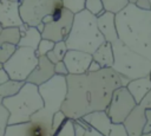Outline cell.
Instances as JSON below:
<instances>
[{
  "label": "cell",
  "mask_w": 151,
  "mask_h": 136,
  "mask_svg": "<svg viewBox=\"0 0 151 136\" xmlns=\"http://www.w3.org/2000/svg\"><path fill=\"white\" fill-rule=\"evenodd\" d=\"M85 9H87L92 14L99 17L101 13L105 12V6H104L103 0H86Z\"/></svg>",
  "instance_id": "obj_25"
},
{
  "label": "cell",
  "mask_w": 151,
  "mask_h": 136,
  "mask_svg": "<svg viewBox=\"0 0 151 136\" xmlns=\"http://www.w3.org/2000/svg\"><path fill=\"white\" fill-rule=\"evenodd\" d=\"M39 56L37 51L31 47L18 46L12 57L4 63V69L13 80L26 82L31 72L38 64Z\"/></svg>",
  "instance_id": "obj_6"
},
{
  "label": "cell",
  "mask_w": 151,
  "mask_h": 136,
  "mask_svg": "<svg viewBox=\"0 0 151 136\" xmlns=\"http://www.w3.org/2000/svg\"><path fill=\"white\" fill-rule=\"evenodd\" d=\"M73 19H74V13H72L71 11L65 8L60 19L44 24L45 27H44V31L41 32L42 38L53 40L54 43L66 40V38L70 34V31L72 28Z\"/></svg>",
  "instance_id": "obj_11"
},
{
  "label": "cell",
  "mask_w": 151,
  "mask_h": 136,
  "mask_svg": "<svg viewBox=\"0 0 151 136\" xmlns=\"http://www.w3.org/2000/svg\"><path fill=\"white\" fill-rule=\"evenodd\" d=\"M139 105H142L144 109H151V90L146 93V96L140 101Z\"/></svg>",
  "instance_id": "obj_35"
},
{
  "label": "cell",
  "mask_w": 151,
  "mask_h": 136,
  "mask_svg": "<svg viewBox=\"0 0 151 136\" xmlns=\"http://www.w3.org/2000/svg\"><path fill=\"white\" fill-rule=\"evenodd\" d=\"M22 24L20 2L0 0V27H20Z\"/></svg>",
  "instance_id": "obj_14"
},
{
  "label": "cell",
  "mask_w": 151,
  "mask_h": 136,
  "mask_svg": "<svg viewBox=\"0 0 151 136\" xmlns=\"http://www.w3.org/2000/svg\"><path fill=\"white\" fill-rule=\"evenodd\" d=\"M129 2H136V0H129Z\"/></svg>",
  "instance_id": "obj_41"
},
{
  "label": "cell",
  "mask_w": 151,
  "mask_h": 136,
  "mask_svg": "<svg viewBox=\"0 0 151 136\" xmlns=\"http://www.w3.org/2000/svg\"><path fill=\"white\" fill-rule=\"evenodd\" d=\"M12 1H18V2H20L21 0H12Z\"/></svg>",
  "instance_id": "obj_42"
},
{
  "label": "cell",
  "mask_w": 151,
  "mask_h": 136,
  "mask_svg": "<svg viewBox=\"0 0 151 136\" xmlns=\"http://www.w3.org/2000/svg\"><path fill=\"white\" fill-rule=\"evenodd\" d=\"M106 40L98 27V17L83 9L74 14L72 28L65 43L68 50H79L93 53Z\"/></svg>",
  "instance_id": "obj_3"
},
{
  "label": "cell",
  "mask_w": 151,
  "mask_h": 136,
  "mask_svg": "<svg viewBox=\"0 0 151 136\" xmlns=\"http://www.w3.org/2000/svg\"><path fill=\"white\" fill-rule=\"evenodd\" d=\"M54 41L53 40H50V39H46V38H42L37 47V54L38 56H46L53 47H54Z\"/></svg>",
  "instance_id": "obj_31"
},
{
  "label": "cell",
  "mask_w": 151,
  "mask_h": 136,
  "mask_svg": "<svg viewBox=\"0 0 151 136\" xmlns=\"http://www.w3.org/2000/svg\"><path fill=\"white\" fill-rule=\"evenodd\" d=\"M145 125H144V130L143 134L150 132L151 131V109H145Z\"/></svg>",
  "instance_id": "obj_33"
},
{
  "label": "cell",
  "mask_w": 151,
  "mask_h": 136,
  "mask_svg": "<svg viewBox=\"0 0 151 136\" xmlns=\"http://www.w3.org/2000/svg\"><path fill=\"white\" fill-rule=\"evenodd\" d=\"M67 51H68V48H67V45H66L65 40L57 41L54 44V47L46 54V57L53 64H55V63H58V61H60V60L64 59V57H65V54H66Z\"/></svg>",
  "instance_id": "obj_23"
},
{
  "label": "cell",
  "mask_w": 151,
  "mask_h": 136,
  "mask_svg": "<svg viewBox=\"0 0 151 136\" xmlns=\"http://www.w3.org/2000/svg\"><path fill=\"white\" fill-rule=\"evenodd\" d=\"M8 119H9L8 110L2 104H0V136H5L7 127L9 125L8 124Z\"/></svg>",
  "instance_id": "obj_30"
},
{
  "label": "cell",
  "mask_w": 151,
  "mask_h": 136,
  "mask_svg": "<svg viewBox=\"0 0 151 136\" xmlns=\"http://www.w3.org/2000/svg\"><path fill=\"white\" fill-rule=\"evenodd\" d=\"M84 136H104L103 134H100L98 130H96L94 128H88L86 131H85V134H84Z\"/></svg>",
  "instance_id": "obj_37"
},
{
  "label": "cell",
  "mask_w": 151,
  "mask_h": 136,
  "mask_svg": "<svg viewBox=\"0 0 151 136\" xmlns=\"http://www.w3.org/2000/svg\"><path fill=\"white\" fill-rule=\"evenodd\" d=\"M17 47L18 45H14V44H8V43L0 44V63L1 64L6 63L15 52Z\"/></svg>",
  "instance_id": "obj_26"
},
{
  "label": "cell",
  "mask_w": 151,
  "mask_h": 136,
  "mask_svg": "<svg viewBox=\"0 0 151 136\" xmlns=\"http://www.w3.org/2000/svg\"><path fill=\"white\" fill-rule=\"evenodd\" d=\"M92 57H93V60H96L101 67H112L114 61L112 44L109 41H105L92 53Z\"/></svg>",
  "instance_id": "obj_20"
},
{
  "label": "cell",
  "mask_w": 151,
  "mask_h": 136,
  "mask_svg": "<svg viewBox=\"0 0 151 136\" xmlns=\"http://www.w3.org/2000/svg\"><path fill=\"white\" fill-rule=\"evenodd\" d=\"M85 122L90 124V127L98 130L104 136H129L127 131L123 123H114L109 117L105 110L103 111H93L91 114L81 117Z\"/></svg>",
  "instance_id": "obj_10"
},
{
  "label": "cell",
  "mask_w": 151,
  "mask_h": 136,
  "mask_svg": "<svg viewBox=\"0 0 151 136\" xmlns=\"http://www.w3.org/2000/svg\"><path fill=\"white\" fill-rule=\"evenodd\" d=\"M67 96L61 110L68 118L78 119L93 111H103L110 104L113 91L126 86L130 79L112 67L96 72L67 75Z\"/></svg>",
  "instance_id": "obj_1"
},
{
  "label": "cell",
  "mask_w": 151,
  "mask_h": 136,
  "mask_svg": "<svg viewBox=\"0 0 151 136\" xmlns=\"http://www.w3.org/2000/svg\"><path fill=\"white\" fill-rule=\"evenodd\" d=\"M21 38V31L19 27H0V44H14L18 45Z\"/></svg>",
  "instance_id": "obj_21"
},
{
  "label": "cell",
  "mask_w": 151,
  "mask_h": 136,
  "mask_svg": "<svg viewBox=\"0 0 151 136\" xmlns=\"http://www.w3.org/2000/svg\"><path fill=\"white\" fill-rule=\"evenodd\" d=\"M54 72H55V75H60V76H67V75H70L68 73V70H67V67H66V65L64 63V60H60V61H58V63L54 64Z\"/></svg>",
  "instance_id": "obj_32"
},
{
  "label": "cell",
  "mask_w": 151,
  "mask_h": 136,
  "mask_svg": "<svg viewBox=\"0 0 151 136\" xmlns=\"http://www.w3.org/2000/svg\"><path fill=\"white\" fill-rule=\"evenodd\" d=\"M11 78H9V75L7 73V71L2 67V69H0V84H4V83H6V82H8Z\"/></svg>",
  "instance_id": "obj_36"
},
{
  "label": "cell",
  "mask_w": 151,
  "mask_h": 136,
  "mask_svg": "<svg viewBox=\"0 0 151 136\" xmlns=\"http://www.w3.org/2000/svg\"><path fill=\"white\" fill-rule=\"evenodd\" d=\"M98 27L106 41L112 44L118 39V32L116 26V13L109 11L101 13L98 17Z\"/></svg>",
  "instance_id": "obj_17"
},
{
  "label": "cell",
  "mask_w": 151,
  "mask_h": 136,
  "mask_svg": "<svg viewBox=\"0 0 151 136\" xmlns=\"http://www.w3.org/2000/svg\"><path fill=\"white\" fill-rule=\"evenodd\" d=\"M100 69H103V67L96 60H92L91 64H90V66H88V71L87 72H96V71H99Z\"/></svg>",
  "instance_id": "obj_38"
},
{
  "label": "cell",
  "mask_w": 151,
  "mask_h": 136,
  "mask_svg": "<svg viewBox=\"0 0 151 136\" xmlns=\"http://www.w3.org/2000/svg\"><path fill=\"white\" fill-rule=\"evenodd\" d=\"M64 7L71 11L72 13H79L83 9H85L86 0H63Z\"/></svg>",
  "instance_id": "obj_28"
},
{
  "label": "cell",
  "mask_w": 151,
  "mask_h": 136,
  "mask_svg": "<svg viewBox=\"0 0 151 136\" xmlns=\"http://www.w3.org/2000/svg\"><path fill=\"white\" fill-rule=\"evenodd\" d=\"M39 93L44 101L42 110L48 115H54L61 110V106L67 96V79L66 76L54 75L47 82L38 86Z\"/></svg>",
  "instance_id": "obj_7"
},
{
  "label": "cell",
  "mask_w": 151,
  "mask_h": 136,
  "mask_svg": "<svg viewBox=\"0 0 151 136\" xmlns=\"http://www.w3.org/2000/svg\"><path fill=\"white\" fill-rule=\"evenodd\" d=\"M66 119H67V116L65 115V112H64L63 110H59V111H57V112L53 115V117H52V127H51V132H52V135L55 134V131L61 127V124H63Z\"/></svg>",
  "instance_id": "obj_29"
},
{
  "label": "cell",
  "mask_w": 151,
  "mask_h": 136,
  "mask_svg": "<svg viewBox=\"0 0 151 136\" xmlns=\"http://www.w3.org/2000/svg\"><path fill=\"white\" fill-rule=\"evenodd\" d=\"M64 63L71 75H81L88 71V66L93 60L91 53L79 51V50H68L64 57Z\"/></svg>",
  "instance_id": "obj_13"
},
{
  "label": "cell",
  "mask_w": 151,
  "mask_h": 136,
  "mask_svg": "<svg viewBox=\"0 0 151 136\" xmlns=\"http://www.w3.org/2000/svg\"><path fill=\"white\" fill-rule=\"evenodd\" d=\"M103 2L105 6V11L118 13L129 4V0H103Z\"/></svg>",
  "instance_id": "obj_27"
},
{
  "label": "cell",
  "mask_w": 151,
  "mask_h": 136,
  "mask_svg": "<svg viewBox=\"0 0 151 136\" xmlns=\"http://www.w3.org/2000/svg\"><path fill=\"white\" fill-rule=\"evenodd\" d=\"M114 61L112 69L130 80L147 77L151 73V60L125 45L119 38L112 43Z\"/></svg>",
  "instance_id": "obj_5"
},
{
  "label": "cell",
  "mask_w": 151,
  "mask_h": 136,
  "mask_svg": "<svg viewBox=\"0 0 151 136\" xmlns=\"http://www.w3.org/2000/svg\"><path fill=\"white\" fill-rule=\"evenodd\" d=\"M2 105L9 112L8 124H19L31 121V117L44 108V101L38 85L25 82L21 89L13 96L2 101Z\"/></svg>",
  "instance_id": "obj_4"
},
{
  "label": "cell",
  "mask_w": 151,
  "mask_h": 136,
  "mask_svg": "<svg viewBox=\"0 0 151 136\" xmlns=\"http://www.w3.org/2000/svg\"><path fill=\"white\" fill-rule=\"evenodd\" d=\"M150 2H151V0H150Z\"/></svg>",
  "instance_id": "obj_44"
},
{
  "label": "cell",
  "mask_w": 151,
  "mask_h": 136,
  "mask_svg": "<svg viewBox=\"0 0 151 136\" xmlns=\"http://www.w3.org/2000/svg\"><path fill=\"white\" fill-rule=\"evenodd\" d=\"M53 136H76L74 119L67 117V119L61 124V127L55 131Z\"/></svg>",
  "instance_id": "obj_24"
},
{
  "label": "cell",
  "mask_w": 151,
  "mask_h": 136,
  "mask_svg": "<svg viewBox=\"0 0 151 136\" xmlns=\"http://www.w3.org/2000/svg\"><path fill=\"white\" fill-rule=\"evenodd\" d=\"M25 84V82H20V80H13L9 79L8 82L0 84V104H2V101L7 97H11L13 95H15L21 86Z\"/></svg>",
  "instance_id": "obj_22"
},
{
  "label": "cell",
  "mask_w": 151,
  "mask_h": 136,
  "mask_svg": "<svg viewBox=\"0 0 151 136\" xmlns=\"http://www.w3.org/2000/svg\"><path fill=\"white\" fill-rule=\"evenodd\" d=\"M145 109L137 104L123 122L129 136H142L145 125Z\"/></svg>",
  "instance_id": "obj_16"
},
{
  "label": "cell",
  "mask_w": 151,
  "mask_h": 136,
  "mask_svg": "<svg viewBox=\"0 0 151 136\" xmlns=\"http://www.w3.org/2000/svg\"><path fill=\"white\" fill-rule=\"evenodd\" d=\"M19 28L21 31V38L18 46H25V47H31L37 50L40 40L42 39L41 32L37 27L28 26L26 24H22Z\"/></svg>",
  "instance_id": "obj_18"
},
{
  "label": "cell",
  "mask_w": 151,
  "mask_h": 136,
  "mask_svg": "<svg viewBox=\"0 0 151 136\" xmlns=\"http://www.w3.org/2000/svg\"><path fill=\"white\" fill-rule=\"evenodd\" d=\"M44 27H45V25H44V22H41V24H39L38 26H37V28L40 31V32H42L44 31Z\"/></svg>",
  "instance_id": "obj_39"
},
{
  "label": "cell",
  "mask_w": 151,
  "mask_h": 136,
  "mask_svg": "<svg viewBox=\"0 0 151 136\" xmlns=\"http://www.w3.org/2000/svg\"><path fill=\"white\" fill-rule=\"evenodd\" d=\"M118 38L133 51L151 60V9H140L129 2L116 13Z\"/></svg>",
  "instance_id": "obj_2"
},
{
  "label": "cell",
  "mask_w": 151,
  "mask_h": 136,
  "mask_svg": "<svg viewBox=\"0 0 151 136\" xmlns=\"http://www.w3.org/2000/svg\"><path fill=\"white\" fill-rule=\"evenodd\" d=\"M150 78H151V73H150Z\"/></svg>",
  "instance_id": "obj_43"
},
{
  "label": "cell",
  "mask_w": 151,
  "mask_h": 136,
  "mask_svg": "<svg viewBox=\"0 0 151 136\" xmlns=\"http://www.w3.org/2000/svg\"><path fill=\"white\" fill-rule=\"evenodd\" d=\"M55 75L54 72V64L46 57V56H39L38 64L34 67V70L28 76L27 80L28 83H33L35 85H40L48 79H51Z\"/></svg>",
  "instance_id": "obj_15"
},
{
  "label": "cell",
  "mask_w": 151,
  "mask_h": 136,
  "mask_svg": "<svg viewBox=\"0 0 151 136\" xmlns=\"http://www.w3.org/2000/svg\"><path fill=\"white\" fill-rule=\"evenodd\" d=\"M127 90L137 102V104L140 103V101L146 96V93L151 90V78L150 76L147 77H142L137 79H132L127 83L126 85Z\"/></svg>",
  "instance_id": "obj_19"
},
{
  "label": "cell",
  "mask_w": 151,
  "mask_h": 136,
  "mask_svg": "<svg viewBox=\"0 0 151 136\" xmlns=\"http://www.w3.org/2000/svg\"><path fill=\"white\" fill-rule=\"evenodd\" d=\"M142 136H151V131L150 132H146V134H143Z\"/></svg>",
  "instance_id": "obj_40"
},
{
  "label": "cell",
  "mask_w": 151,
  "mask_h": 136,
  "mask_svg": "<svg viewBox=\"0 0 151 136\" xmlns=\"http://www.w3.org/2000/svg\"><path fill=\"white\" fill-rule=\"evenodd\" d=\"M137 102L130 93L126 86H120L113 91L110 104L106 108V114L114 123H123L127 115L134 109Z\"/></svg>",
  "instance_id": "obj_9"
},
{
  "label": "cell",
  "mask_w": 151,
  "mask_h": 136,
  "mask_svg": "<svg viewBox=\"0 0 151 136\" xmlns=\"http://www.w3.org/2000/svg\"><path fill=\"white\" fill-rule=\"evenodd\" d=\"M5 136H53L51 132V124L41 121L31 119L26 123L12 124L7 127Z\"/></svg>",
  "instance_id": "obj_12"
},
{
  "label": "cell",
  "mask_w": 151,
  "mask_h": 136,
  "mask_svg": "<svg viewBox=\"0 0 151 136\" xmlns=\"http://www.w3.org/2000/svg\"><path fill=\"white\" fill-rule=\"evenodd\" d=\"M136 4L137 7H139L140 9H145V11H150L151 9V2L150 0H136Z\"/></svg>",
  "instance_id": "obj_34"
},
{
  "label": "cell",
  "mask_w": 151,
  "mask_h": 136,
  "mask_svg": "<svg viewBox=\"0 0 151 136\" xmlns=\"http://www.w3.org/2000/svg\"><path fill=\"white\" fill-rule=\"evenodd\" d=\"M59 7H64L63 0H21L20 15L24 24L37 27L45 17L52 14Z\"/></svg>",
  "instance_id": "obj_8"
}]
</instances>
